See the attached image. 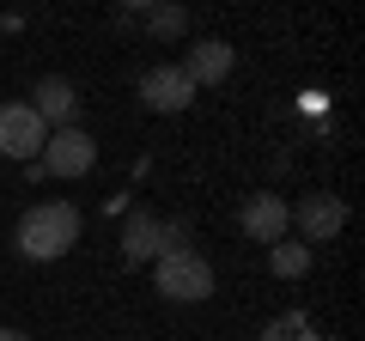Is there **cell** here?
<instances>
[{
    "label": "cell",
    "instance_id": "cell-1",
    "mask_svg": "<svg viewBox=\"0 0 365 341\" xmlns=\"http://www.w3.org/2000/svg\"><path fill=\"white\" fill-rule=\"evenodd\" d=\"M79 244V213L67 201H37V208L19 220V250H25L31 263H55L67 250Z\"/></svg>",
    "mask_w": 365,
    "mask_h": 341
},
{
    "label": "cell",
    "instance_id": "cell-2",
    "mask_svg": "<svg viewBox=\"0 0 365 341\" xmlns=\"http://www.w3.org/2000/svg\"><path fill=\"white\" fill-rule=\"evenodd\" d=\"M153 280H158L165 299H182V305H195V299H207V292H213V268L201 263L195 250H170V256H158Z\"/></svg>",
    "mask_w": 365,
    "mask_h": 341
},
{
    "label": "cell",
    "instance_id": "cell-3",
    "mask_svg": "<svg viewBox=\"0 0 365 341\" xmlns=\"http://www.w3.org/2000/svg\"><path fill=\"white\" fill-rule=\"evenodd\" d=\"M182 238H189V225H158L153 213H134L128 232H122V256L128 263H158L170 250H182Z\"/></svg>",
    "mask_w": 365,
    "mask_h": 341
},
{
    "label": "cell",
    "instance_id": "cell-4",
    "mask_svg": "<svg viewBox=\"0 0 365 341\" xmlns=\"http://www.w3.org/2000/svg\"><path fill=\"white\" fill-rule=\"evenodd\" d=\"M43 170L49 177H86L91 165H98V146H91V134L86 128H55L49 141H43Z\"/></svg>",
    "mask_w": 365,
    "mask_h": 341
},
{
    "label": "cell",
    "instance_id": "cell-5",
    "mask_svg": "<svg viewBox=\"0 0 365 341\" xmlns=\"http://www.w3.org/2000/svg\"><path fill=\"white\" fill-rule=\"evenodd\" d=\"M43 141H49V128H43V116L31 104H0V153L6 158H31L37 165Z\"/></svg>",
    "mask_w": 365,
    "mask_h": 341
},
{
    "label": "cell",
    "instance_id": "cell-6",
    "mask_svg": "<svg viewBox=\"0 0 365 341\" xmlns=\"http://www.w3.org/2000/svg\"><path fill=\"white\" fill-rule=\"evenodd\" d=\"M140 98L158 116H177V110H189V98H195V79L182 73V67H153V73L140 79Z\"/></svg>",
    "mask_w": 365,
    "mask_h": 341
},
{
    "label": "cell",
    "instance_id": "cell-7",
    "mask_svg": "<svg viewBox=\"0 0 365 341\" xmlns=\"http://www.w3.org/2000/svg\"><path fill=\"white\" fill-rule=\"evenodd\" d=\"M237 225H244L250 238H256V244H280V238H287V225H292V208L280 195H250L244 201V213H237Z\"/></svg>",
    "mask_w": 365,
    "mask_h": 341
},
{
    "label": "cell",
    "instance_id": "cell-8",
    "mask_svg": "<svg viewBox=\"0 0 365 341\" xmlns=\"http://www.w3.org/2000/svg\"><path fill=\"white\" fill-rule=\"evenodd\" d=\"M43 116V128H73V116H79V92L67 86V79H37V104H31Z\"/></svg>",
    "mask_w": 365,
    "mask_h": 341
},
{
    "label": "cell",
    "instance_id": "cell-9",
    "mask_svg": "<svg viewBox=\"0 0 365 341\" xmlns=\"http://www.w3.org/2000/svg\"><path fill=\"white\" fill-rule=\"evenodd\" d=\"M299 225H304L311 244H329V238L347 225V201H341V195H311V201L299 208Z\"/></svg>",
    "mask_w": 365,
    "mask_h": 341
},
{
    "label": "cell",
    "instance_id": "cell-10",
    "mask_svg": "<svg viewBox=\"0 0 365 341\" xmlns=\"http://www.w3.org/2000/svg\"><path fill=\"white\" fill-rule=\"evenodd\" d=\"M182 73L195 79V86H213V79H225V73H232V43L201 37L195 49H189V67H182Z\"/></svg>",
    "mask_w": 365,
    "mask_h": 341
},
{
    "label": "cell",
    "instance_id": "cell-11",
    "mask_svg": "<svg viewBox=\"0 0 365 341\" xmlns=\"http://www.w3.org/2000/svg\"><path fill=\"white\" fill-rule=\"evenodd\" d=\"M268 268H274V275H287V280H299L304 268H311V250H304V244H287V238H280V244L268 250Z\"/></svg>",
    "mask_w": 365,
    "mask_h": 341
},
{
    "label": "cell",
    "instance_id": "cell-12",
    "mask_svg": "<svg viewBox=\"0 0 365 341\" xmlns=\"http://www.w3.org/2000/svg\"><path fill=\"white\" fill-rule=\"evenodd\" d=\"M146 31H153V37H182V31H189V13H182V6H153V13H146Z\"/></svg>",
    "mask_w": 365,
    "mask_h": 341
},
{
    "label": "cell",
    "instance_id": "cell-13",
    "mask_svg": "<svg viewBox=\"0 0 365 341\" xmlns=\"http://www.w3.org/2000/svg\"><path fill=\"white\" fill-rule=\"evenodd\" d=\"M0 341H31V335H25V329H0Z\"/></svg>",
    "mask_w": 365,
    "mask_h": 341
}]
</instances>
